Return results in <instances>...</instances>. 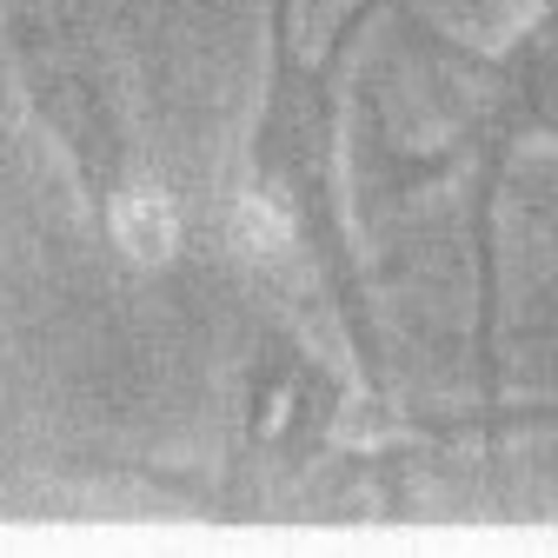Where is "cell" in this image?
<instances>
[{
	"label": "cell",
	"mask_w": 558,
	"mask_h": 558,
	"mask_svg": "<svg viewBox=\"0 0 558 558\" xmlns=\"http://www.w3.org/2000/svg\"><path fill=\"white\" fill-rule=\"evenodd\" d=\"M113 240L133 259H167L173 253V206L160 193H126V199H113Z\"/></svg>",
	"instance_id": "1"
},
{
	"label": "cell",
	"mask_w": 558,
	"mask_h": 558,
	"mask_svg": "<svg viewBox=\"0 0 558 558\" xmlns=\"http://www.w3.org/2000/svg\"><path fill=\"white\" fill-rule=\"evenodd\" d=\"M233 240H240L246 253H272L279 240H287V227H279L259 199H246V206H233Z\"/></svg>",
	"instance_id": "2"
}]
</instances>
